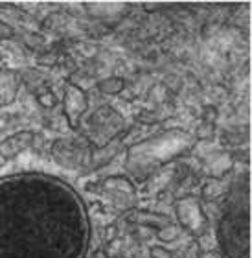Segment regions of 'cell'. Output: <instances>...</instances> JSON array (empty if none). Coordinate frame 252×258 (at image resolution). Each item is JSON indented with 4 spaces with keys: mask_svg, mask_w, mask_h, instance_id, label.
<instances>
[{
    "mask_svg": "<svg viewBox=\"0 0 252 258\" xmlns=\"http://www.w3.org/2000/svg\"><path fill=\"white\" fill-rule=\"evenodd\" d=\"M195 144L193 135L184 129H166L162 133L129 146L125 170L136 181H145L160 168H166L179 157L186 155Z\"/></svg>",
    "mask_w": 252,
    "mask_h": 258,
    "instance_id": "3",
    "label": "cell"
},
{
    "mask_svg": "<svg viewBox=\"0 0 252 258\" xmlns=\"http://www.w3.org/2000/svg\"><path fill=\"white\" fill-rule=\"evenodd\" d=\"M125 131V118L113 107V105H102L91 114L87 120V140L94 148H102L116 140Z\"/></svg>",
    "mask_w": 252,
    "mask_h": 258,
    "instance_id": "4",
    "label": "cell"
},
{
    "mask_svg": "<svg viewBox=\"0 0 252 258\" xmlns=\"http://www.w3.org/2000/svg\"><path fill=\"white\" fill-rule=\"evenodd\" d=\"M22 41H24V44H26L28 48H32V50H43L44 44H46V39H44V35H41V33H37V32L24 33Z\"/></svg>",
    "mask_w": 252,
    "mask_h": 258,
    "instance_id": "19",
    "label": "cell"
},
{
    "mask_svg": "<svg viewBox=\"0 0 252 258\" xmlns=\"http://www.w3.org/2000/svg\"><path fill=\"white\" fill-rule=\"evenodd\" d=\"M35 98H37V102L46 109H52L59 105V98L55 96L54 91H52L48 85L43 87V89H39V91L35 92Z\"/></svg>",
    "mask_w": 252,
    "mask_h": 258,
    "instance_id": "17",
    "label": "cell"
},
{
    "mask_svg": "<svg viewBox=\"0 0 252 258\" xmlns=\"http://www.w3.org/2000/svg\"><path fill=\"white\" fill-rule=\"evenodd\" d=\"M92 258H109V254L103 251V249H98V251H94V254H92Z\"/></svg>",
    "mask_w": 252,
    "mask_h": 258,
    "instance_id": "25",
    "label": "cell"
},
{
    "mask_svg": "<svg viewBox=\"0 0 252 258\" xmlns=\"http://www.w3.org/2000/svg\"><path fill=\"white\" fill-rule=\"evenodd\" d=\"M22 87V76L19 70L2 67L0 69V107H10L17 102Z\"/></svg>",
    "mask_w": 252,
    "mask_h": 258,
    "instance_id": "10",
    "label": "cell"
},
{
    "mask_svg": "<svg viewBox=\"0 0 252 258\" xmlns=\"http://www.w3.org/2000/svg\"><path fill=\"white\" fill-rule=\"evenodd\" d=\"M175 220L177 225L183 229L184 232H188L190 236L201 238L208 231V216L204 214L203 203L201 199L195 196H184L175 201Z\"/></svg>",
    "mask_w": 252,
    "mask_h": 258,
    "instance_id": "7",
    "label": "cell"
},
{
    "mask_svg": "<svg viewBox=\"0 0 252 258\" xmlns=\"http://www.w3.org/2000/svg\"><path fill=\"white\" fill-rule=\"evenodd\" d=\"M35 142H37V133H33L30 129H22V131L8 135L6 139L0 140V159L13 161L21 153L32 150Z\"/></svg>",
    "mask_w": 252,
    "mask_h": 258,
    "instance_id": "9",
    "label": "cell"
},
{
    "mask_svg": "<svg viewBox=\"0 0 252 258\" xmlns=\"http://www.w3.org/2000/svg\"><path fill=\"white\" fill-rule=\"evenodd\" d=\"M89 109V96L85 89L66 81L63 89V116L72 129H79L81 118Z\"/></svg>",
    "mask_w": 252,
    "mask_h": 258,
    "instance_id": "8",
    "label": "cell"
},
{
    "mask_svg": "<svg viewBox=\"0 0 252 258\" xmlns=\"http://www.w3.org/2000/svg\"><path fill=\"white\" fill-rule=\"evenodd\" d=\"M91 234L85 201L61 177H0V258H87Z\"/></svg>",
    "mask_w": 252,
    "mask_h": 258,
    "instance_id": "1",
    "label": "cell"
},
{
    "mask_svg": "<svg viewBox=\"0 0 252 258\" xmlns=\"http://www.w3.org/2000/svg\"><path fill=\"white\" fill-rule=\"evenodd\" d=\"M217 120V109L214 105H206L203 109V122H210V124H215Z\"/></svg>",
    "mask_w": 252,
    "mask_h": 258,
    "instance_id": "23",
    "label": "cell"
},
{
    "mask_svg": "<svg viewBox=\"0 0 252 258\" xmlns=\"http://www.w3.org/2000/svg\"><path fill=\"white\" fill-rule=\"evenodd\" d=\"M92 144L87 139H57L50 146V155L66 170H89Z\"/></svg>",
    "mask_w": 252,
    "mask_h": 258,
    "instance_id": "6",
    "label": "cell"
},
{
    "mask_svg": "<svg viewBox=\"0 0 252 258\" xmlns=\"http://www.w3.org/2000/svg\"><path fill=\"white\" fill-rule=\"evenodd\" d=\"M151 258H173V253L164 245H151L149 247Z\"/></svg>",
    "mask_w": 252,
    "mask_h": 258,
    "instance_id": "21",
    "label": "cell"
},
{
    "mask_svg": "<svg viewBox=\"0 0 252 258\" xmlns=\"http://www.w3.org/2000/svg\"><path fill=\"white\" fill-rule=\"evenodd\" d=\"M89 190L96 192L105 203L116 212H125L136 209V188L131 179L125 175H111L89 186Z\"/></svg>",
    "mask_w": 252,
    "mask_h": 258,
    "instance_id": "5",
    "label": "cell"
},
{
    "mask_svg": "<svg viewBox=\"0 0 252 258\" xmlns=\"http://www.w3.org/2000/svg\"><path fill=\"white\" fill-rule=\"evenodd\" d=\"M228 186L230 184H225L223 183V179H208L203 186V196L204 201H215V199H221L225 198L226 192H228Z\"/></svg>",
    "mask_w": 252,
    "mask_h": 258,
    "instance_id": "13",
    "label": "cell"
},
{
    "mask_svg": "<svg viewBox=\"0 0 252 258\" xmlns=\"http://www.w3.org/2000/svg\"><path fill=\"white\" fill-rule=\"evenodd\" d=\"M183 232L184 231L179 225H175V223H170V225L158 229L155 234L162 243H173V242H177L179 238H181V234H183Z\"/></svg>",
    "mask_w": 252,
    "mask_h": 258,
    "instance_id": "15",
    "label": "cell"
},
{
    "mask_svg": "<svg viewBox=\"0 0 252 258\" xmlns=\"http://www.w3.org/2000/svg\"><path fill=\"white\" fill-rule=\"evenodd\" d=\"M15 28L8 24V22L0 21V41H10V39L15 37Z\"/></svg>",
    "mask_w": 252,
    "mask_h": 258,
    "instance_id": "22",
    "label": "cell"
},
{
    "mask_svg": "<svg viewBox=\"0 0 252 258\" xmlns=\"http://www.w3.org/2000/svg\"><path fill=\"white\" fill-rule=\"evenodd\" d=\"M125 220L129 223H133L134 227H145V229H162V227L173 223V220L170 216L160 214V212H149V210L142 209H133L125 214Z\"/></svg>",
    "mask_w": 252,
    "mask_h": 258,
    "instance_id": "11",
    "label": "cell"
},
{
    "mask_svg": "<svg viewBox=\"0 0 252 258\" xmlns=\"http://www.w3.org/2000/svg\"><path fill=\"white\" fill-rule=\"evenodd\" d=\"M236 166V159L226 153V151H219V153H210L204 161V172L208 175V179H223L234 170Z\"/></svg>",
    "mask_w": 252,
    "mask_h": 258,
    "instance_id": "12",
    "label": "cell"
},
{
    "mask_svg": "<svg viewBox=\"0 0 252 258\" xmlns=\"http://www.w3.org/2000/svg\"><path fill=\"white\" fill-rule=\"evenodd\" d=\"M61 61V55L57 52H41L37 55V64L41 67H55Z\"/></svg>",
    "mask_w": 252,
    "mask_h": 258,
    "instance_id": "20",
    "label": "cell"
},
{
    "mask_svg": "<svg viewBox=\"0 0 252 258\" xmlns=\"http://www.w3.org/2000/svg\"><path fill=\"white\" fill-rule=\"evenodd\" d=\"M22 76V83H26L28 89L33 92H37L39 89L46 87V81H44V76H41L37 70H26V72H21Z\"/></svg>",
    "mask_w": 252,
    "mask_h": 258,
    "instance_id": "16",
    "label": "cell"
},
{
    "mask_svg": "<svg viewBox=\"0 0 252 258\" xmlns=\"http://www.w3.org/2000/svg\"><path fill=\"white\" fill-rule=\"evenodd\" d=\"M215 137V124H210V122H201L193 133V139L195 142H206V140H212Z\"/></svg>",
    "mask_w": 252,
    "mask_h": 258,
    "instance_id": "18",
    "label": "cell"
},
{
    "mask_svg": "<svg viewBox=\"0 0 252 258\" xmlns=\"http://www.w3.org/2000/svg\"><path fill=\"white\" fill-rule=\"evenodd\" d=\"M197 258H223L221 254H215V253H206V251H203V253H199V256Z\"/></svg>",
    "mask_w": 252,
    "mask_h": 258,
    "instance_id": "24",
    "label": "cell"
},
{
    "mask_svg": "<svg viewBox=\"0 0 252 258\" xmlns=\"http://www.w3.org/2000/svg\"><path fill=\"white\" fill-rule=\"evenodd\" d=\"M217 243L223 258H250V179L243 170L228 186L217 221Z\"/></svg>",
    "mask_w": 252,
    "mask_h": 258,
    "instance_id": "2",
    "label": "cell"
},
{
    "mask_svg": "<svg viewBox=\"0 0 252 258\" xmlns=\"http://www.w3.org/2000/svg\"><path fill=\"white\" fill-rule=\"evenodd\" d=\"M125 89V80L118 78V76H109L103 80L98 81V91L102 92L103 96H116Z\"/></svg>",
    "mask_w": 252,
    "mask_h": 258,
    "instance_id": "14",
    "label": "cell"
}]
</instances>
